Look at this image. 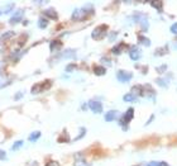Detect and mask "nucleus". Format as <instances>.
<instances>
[{
  "mask_svg": "<svg viewBox=\"0 0 177 166\" xmlns=\"http://www.w3.org/2000/svg\"><path fill=\"white\" fill-rule=\"evenodd\" d=\"M87 10H86L85 8H77L75 9L74 13H72V20L75 22H80V20H84L86 15H87Z\"/></svg>",
  "mask_w": 177,
  "mask_h": 166,
  "instance_id": "1",
  "label": "nucleus"
},
{
  "mask_svg": "<svg viewBox=\"0 0 177 166\" xmlns=\"http://www.w3.org/2000/svg\"><path fill=\"white\" fill-rule=\"evenodd\" d=\"M117 78H118V80L120 83H128L129 80H132L133 74L128 72V71H124V70H119L117 72Z\"/></svg>",
  "mask_w": 177,
  "mask_h": 166,
  "instance_id": "2",
  "label": "nucleus"
},
{
  "mask_svg": "<svg viewBox=\"0 0 177 166\" xmlns=\"http://www.w3.org/2000/svg\"><path fill=\"white\" fill-rule=\"evenodd\" d=\"M105 32H106V26H99L93 31L91 37L94 39H100L105 34Z\"/></svg>",
  "mask_w": 177,
  "mask_h": 166,
  "instance_id": "3",
  "label": "nucleus"
},
{
  "mask_svg": "<svg viewBox=\"0 0 177 166\" xmlns=\"http://www.w3.org/2000/svg\"><path fill=\"white\" fill-rule=\"evenodd\" d=\"M89 108L91 109L94 113H96V114L103 112V104L100 102H98V100H90L89 102Z\"/></svg>",
  "mask_w": 177,
  "mask_h": 166,
  "instance_id": "4",
  "label": "nucleus"
},
{
  "mask_svg": "<svg viewBox=\"0 0 177 166\" xmlns=\"http://www.w3.org/2000/svg\"><path fill=\"white\" fill-rule=\"evenodd\" d=\"M133 117H134V109H133V108H129L128 110L125 112V114L123 116L120 124H128V123L133 119Z\"/></svg>",
  "mask_w": 177,
  "mask_h": 166,
  "instance_id": "5",
  "label": "nucleus"
},
{
  "mask_svg": "<svg viewBox=\"0 0 177 166\" xmlns=\"http://www.w3.org/2000/svg\"><path fill=\"white\" fill-rule=\"evenodd\" d=\"M141 56H142V52L139 48H137V47H132V48L129 50V57L133 61H138L141 59Z\"/></svg>",
  "mask_w": 177,
  "mask_h": 166,
  "instance_id": "6",
  "label": "nucleus"
},
{
  "mask_svg": "<svg viewBox=\"0 0 177 166\" xmlns=\"http://www.w3.org/2000/svg\"><path fill=\"white\" fill-rule=\"evenodd\" d=\"M23 13H24L23 10H19V12H17V14H14V15L10 18V20H9V22H10L12 24H15V23L20 22V20H22V17H23Z\"/></svg>",
  "mask_w": 177,
  "mask_h": 166,
  "instance_id": "7",
  "label": "nucleus"
},
{
  "mask_svg": "<svg viewBox=\"0 0 177 166\" xmlns=\"http://www.w3.org/2000/svg\"><path fill=\"white\" fill-rule=\"evenodd\" d=\"M44 15L51 18V19H57V18H58V14H57V12L53 8H50V9H47V10H44Z\"/></svg>",
  "mask_w": 177,
  "mask_h": 166,
  "instance_id": "8",
  "label": "nucleus"
},
{
  "mask_svg": "<svg viewBox=\"0 0 177 166\" xmlns=\"http://www.w3.org/2000/svg\"><path fill=\"white\" fill-rule=\"evenodd\" d=\"M117 114H118L117 110H109L106 114H105V121H106V122L114 121V119H115V117H117Z\"/></svg>",
  "mask_w": 177,
  "mask_h": 166,
  "instance_id": "9",
  "label": "nucleus"
},
{
  "mask_svg": "<svg viewBox=\"0 0 177 166\" xmlns=\"http://www.w3.org/2000/svg\"><path fill=\"white\" fill-rule=\"evenodd\" d=\"M94 74L98 75V76H103V75L106 74V69L103 67V66H95V67H94Z\"/></svg>",
  "mask_w": 177,
  "mask_h": 166,
  "instance_id": "10",
  "label": "nucleus"
},
{
  "mask_svg": "<svg viewBox=\"0 0 177 166\" xmlns=\"http://www.w3.org/2000/svg\"><path fill=\"white\" fill-rule=\"evenodd\" d=\"M61 46H62L61 41L55 39V41H52V42H51V45H50V50H51V51H58V50L61 48Z\"/></svg>",
  "mask_w": 177,
  "mask_h": 166,
  "instance_id": "11",
  "label": "nucleus"
},
{
  "mask_svg": "<svg viewBox=\"0 0 177 166\" xmlns=\"http://www.w3.org/2000/svg\"><path fill=\"white\" fill-rule=\"evenodd\" d=\"M63 59H75V56H76V52L74 50H66L61 55Z\"/></svg>",
  "mask_w": 177,
  "mask_h": 166,
  "instance_id": "12",
  "label": "nucleus"
},
{
  "mask_svg": "<svg viewBox=\"0 0 177 166\" xmlns=\"http://www.w3.org/2000/svg\"><path fill=\"white\" fill-rule=\"evenodd\" d=\"M156 83H157V85H160L161 88H168V85H170V81L168 80H166V79H157L156 80Z\"/></svg>",
  "mask_w": 177,
  "mask_h": 166,
  "instance_id": "13",
  "label": "nucleus"
},
{
  "mask_svg": "<svg viewBox=\"0 0 177 166\" xmlns=\"http://www.w3.org/2000/svg\"><path fill=\"white\" fill-rule=\"evenodd\" d=\"M41 137V132L39 131H36V132H33V133L29 135V141L31 142H36L38 138Z\"/></svg>",
  "mask_w": 177,
  "mask_h": 166,
  "instance_id": "14",
  "label": "nucleus"
},
{
  "mask_svg": "<svg viewBox=\"0 0 177 166\" xmlns=\"http://www.w3.org/2000/svg\"><path fill=\"white\" fill-rule=\"evenodd\" d=\"M123 100L124 102H135V95L134 94H132V93H128L123 97Z\"/></svg>",
  "mask_w": 177,
  "mask_h": 166,
  "instance_id": "15",
  "label": "nucleus"
},
{
  "mask_svg": "<svg viewBox=\"0 0 177 166\" xmlns=\"http://www.w3.org/2000/svg\"><path fill=\"white\" fill-rule=\"evenodd\" d=\"M139 43L146 46V47H149L151 46V41L147 38V37H143V36H139Z\"/></svg>",
  "mask_w": 177,
  "mask_h": 166,
  "instance_id": "16",
  "label": "nucleus"
},
{
  "mask_svg": "<svg viewBox=\"0 0 177 166\" xmlns=\"http://www.w3.org/2000/svg\"><path fill=\"white\" fill-rule=\"evenodd\" d=\"M151 5L153 8H157L158 12H162V9H163V3L162 1H151Z\"/></svg>",
  "mask_w": 177,
  "mask_h": 166,
  "instance_id": "17",
  "label": "nucleus"
},
{
  "mask_svg": "<svg viewBox=\"0 0 177 166\" xmlns=\"http://www.w3.org/2000/svg\"><path fill=\"white\" fill-rule=\"evenodd\" d=\"M47 26H48V20L44 19V18H41V19L38 20V27H39L41 29H44Z\"/></svg>",
  "mask_w": 177,
  "mask_h": 166,
  "instance_id": "18",
  "label": "nucleus"
},
{
  "mask_svg": "<svg viewBox=\"0 0 177 166\" xmlns=\"http://www.w3.org/2000/svg\"><path fill=\"white\" fill-rule=\"evenodd\" d=\"M123 48H124V45H118L113 48V53L114 55H120L123 52Z\"/></svg>",
  "mask_w": 177,
  "mask_h": 166,
  "instance_id": "19",
  "label": "nucleus"
},
{
  "mask_svg": "<svg viewBox=\"0 0 177 166\" xmlns=\"http://www.w3.org/2000/svg\"><path fill=\"white\" fill-rule=\"evenodd\" d=\"M13 36H14V32H10V31H9V32H5V33H4V34L0 37V39H1V41H7L8 38H10V37H13Z\"/></svg>",
  "mask_w": 177,
  "mask_h": 166,
  "instance_id": "20",
  "label": "nucleus"
},
{
  "mask_svg": "<svg viewBox=\"0 0 177 166\" xmlns=\"http://www.w3.org/2000/svg\"><path fill=\"white\" fill-rule=\"evenodd\" d=\"M22 146H23V141H17L13 145V147H12V150H13V151H17L18 148H20Z\"/></svg>",
  "mask_w": 177,
  "mask_h": 166,
  "instance_id": "21",
  "label": "nucleus"
},
{
  "mask_svg": "<svg viewBox=\"0 0 177 166\" xmlns=\"http://www.w3.org/2000/svg\"><path fill=\"white\" fill-rule=\"evenodd\" d=\"M23 55H24V51H22V52H20V51H18L17 53H15V55L13 56V59H14V61H18V60H19V57H22Z\"/></svg>",
  "mask_w": 177,
  "mask_h": 166,
  "instance_id": "22",
  "label": "nucleus"
},
{
  "mask_svg": "<svg viewBox=\"0 0 177 166\" xmlns=\"http://www.w3.org/2000/svg\"><path fill=\"white\" fill-rule=\"evenodd\" d=\"M80 131H81V133H80L77 137H76V138H75V141H79L80 138H82V137L85 136V133H86V129H85V128H81Z\"/></svg>",
  "mask_w": 177,
  "mask_h": 166,
  "instance_id": "23",
  "label": "nucleus"
},
{
  "mask_svg": "<svg viewBox=\"0 0 177 166\" xmlns=\"http://www.w3.org/2000/svg\"><path fill=\"white\" fill-rule=\"evenodd\" d=\"M166 70H167V65H162V66H160V67H157V71H158L160 74H162V72H165Z\"/></svg>",
  "mask_w": 177,
  "mask_h": 166,
  "instance_id": "24",
  "label": "nucleus"
},
{
  "mask_svg": "<svg viewBox=\"0 0 177 166\" xmlns=\"http://www.w3.org/2000/svg\"><path fill=\"white\" fill-rule=\"evenodd\" d=\"M171 33H173V34H177V23H173V24L171 26Z\"/></svg>",
  "mask_w": 177,
  "mask_h": 166,
  "instance_id": "25",
  "label": "nucleus"
},
{
  "mask_svg": "<svg viewBox=\"0 0 177 166\" xmlns=\"http://www.w3.org/2000/svg\"><path fill=\"white\" fill-rule=\"evenodd\" d=\"M46 166H60V164L57 162V161H48V162L46 164Z\"/></svg>",
  "mask_w": 177,
  "mask_h": 166,
  "instance_id": "26",
  "label": "nucleus"
},
{
  "mask_svg": "<svg viewBox=\"0 0 177 166\" xmlns=\"http://www.w3.org/2000/svg\"><path fill=\"white\" fill-rule=\"evenodd\" d=\"M7 159V152L4 150H0V160H5Z\"/></svg>",
  "mask_w": 177,
  "mask_h": 166,
  "instance_id": "27",
  "label": "nucleus"
},
{
  "mask_svg": "<svg viewBox=\"0 0 177 166\" xmlns=\"http://www.w3.org/2000/svg\"><path fill=\"white\" fill-rule=\"evenodd\" d=\"M75 69H76L75 65H68L67 67H66V71H67V72H71V71H74Z\"/></svg>",
  "mask_w": 177,
  "mask_h": 166,
  "instance_id": "28",
  "label": "nucleus"
},
{
  "mask_svg": "<svg viewBox=\"0 0 177 166\" xmlns=\"http://www.w3.org/2000/svg\"><path fill=\"white\" fill-rule=\"evenodd\" d=\"M8 83L7 81H4V79H1V78H0V88H3V86H5V85H7Z\"/></svg>",
  "mask_w": 177,
  "mask_h": 166,
  "instance_id": "29",
  "label": "nucleus"
},
{
  "mask_svg": "<svg viewBox=\"0 0 177 166\" xmlns=\"http://www.w3.org/2000/svg\"><path fill=\"white\" fill-rule=\"evenodd\" d=\"M147 166H160V162H156V161H152V162H149Z\"/></svg>",
  "mask_w": 177,
  "mask_h": 166,
  "instance_id": "30",
  "label": "nucleus"
},
{
  "mask_svg": "<svg viewBox=\"0 0 177 166\" xmlns=\"http://www.w3.org/2000/svg\"><path fill=\"white\" fill-rule=\"evenodd\" d=\"M115 37H117V33H111V34H110V41H114Z\"/></svg>",
  "mask_w": 177,
  "mask_h": 166,
  "instance_id": "31",
  "label": "nucleus"
},
{
  "mask_svg": "<svg viewBox=\"0 0 177 166\" xmlns=\"http://www.w3.org/2000/svg\"><path fill=\"white\" fill-rule=\"evenodd\" d=\"M22 97H23V93H18L17 95H15V100H18V99H19V98H22Z\"/></svg>",
  "mask_w": 177,
  "mask_h": 166,
  "instance_id": "32",
  "label": "nucleus"
},
{
  "mask_svg": "<svg viewBox=\"0 0 177 166\" xmlns=\"http://www.w3.org/2000/svg\"><path fill=\"white\" fill-rule=\"evenodd\" d=\"M160 166H168V165H167L166 162H160Z\"/></svg>",
  "mask_w": 177,
  "mask_h": 166,
  "instance_id": "33",
  "label": "nucleus"
},
{
  "mask_svg": "<svg viewBox=\"0 0 177 166\" xmlns=\"http://www.w3.org/2000/svg\"><path fill=\"white\" fill-rule=\"evenodd\" d=\"M0 14H1V13H0Z\"/></svg>",
  "mask_w": 177,
  "mask_h": 166,
  "instance_id": "34",
  "label": "nucleus"
}]
</instances>
